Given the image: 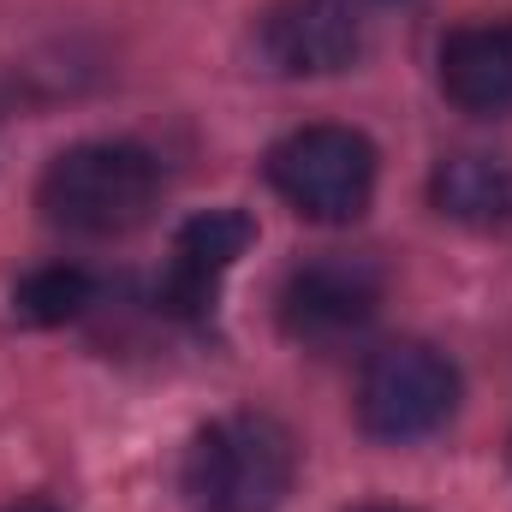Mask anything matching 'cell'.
Here are the masks:
<instances>
[{
    "label": "cell",
    "instance_id": "6da1fadb",
    "mask_svg": "<svg viewBox=\"0 0 512 512\" xmlns=\"http://www.w3.org/2000/svg\"><path fill=\"white\" fill-rule=\"evenodd\" d=\"M298 477L292 429L268 411H233L197 429L185 453L191 512H280Z\"/></svg>",
    "mask_w": 512,
    "mask_h": 512
},
{
    "label": "cell",
    "instance_id": "7a4b0ae2",
    "mask_svg": "<svg viewBox=\"0 0 512 512\" xmlns=\"http://www.w3.org/2000/svg\"><path fill=\"white\" fill-rule=\"evenodd\" d=\"M161 197V167L137 143H78L48 161L36 185V209L84 239H114L149 221Z\"/></svg>",
    "mask_w": 512,
    "mask_h": 512
},
{
    "label": "cell",
    "instance_id": "3957f363",
    "mask_svg": "<svg viewBox=\"0 0 512 512\" xmlns=\"http://www.w3.org/2000/svg\"><path fill=\"white\" fill-rule=\"evenodd\" d=\"M268 185L304 221H358L376 197V143L352 126H304L268 149Z\"/></svg>",
    "mask_w": 512,
    "mask_h": 512
},
{
    "label": "cell",
    "instance_id": "277c9868",
    "mask_svg": "<svg viewBox=\"0 0 512 512\" xmlns=\"http://www.w3.org/2000/svg\"><path fill=\"white\" fill-rule=\"evenodd\" d=\"M453 405H459V370L423 340L382 346L358 376V423L376 441H423L453 417Z\"/></svg>",
    "mask_w": 512,
    "mask_h": 512
},
{
    "label": "cell",
    "instance_id": "5b68a950",
    "mask_svg": "<svg viewBox=\"0 0 512 512\" xmlns=\"http://www.w3.org/2000/svg\"><path fill=\"white\" fill-rule=\"evenodd\" d=\"M382 304V274L364 256H316L286 274L280 286V322L292 340H346L358 334Z\"/></svg>",
    "mask_w": 512,
    "mask_h": 512
},
{
    "label": "cell",
    "instance_id": "8992f818",
    "mask_svg": "<svg viewBox=\"0 0 512 512\" xmlns=\"http://www.w3.org/2000/svg\"><path fill=\"white\" fill-rule=\"evenodd\" d=\"M256 245V221L245 209H209V215H191L179 233H173V256L161 268V286H155V304L167 316H185V322H203L221 280L233 274V262Z\"/></svg>",
    "mask_w": 512,
    "mask_h": 512
},
{
    "label": "cell",
    "instance_id": "52a82bcc",
    "mask_svg": "<svg viewBox=\"0 0 512 512\" xmlns=\"http://www.w3.org/2000/svg\"><path fill=\"white\" fill-rule=\"evenodd\" d=\"M358 48H364V30L346 0H280L262 18V60L286 78L346 72Z\"/></svg>",
    "mask_w": 512,
    "mask_h": 512
},
{
    "label": "cell",
    "instance_id": "ba28073f",
    "mask_svg": "<svg viewBox=\"0 0 512 512\" xmlns=\"http://www.w3.org/2000/svg\"><path fill=\"white\" fill-rule=\"evenodd\" d=\"M441 90L477 120L512 114V18L459 24L441 42Z\"/></svg>",
    "mask_w": 512,
    "mask_h": 512
},
{
    "label": "cell",
    "instance_id": "9c48e42d",
    "mask_svg": "<svg viewBox=\"0 0 512 512\" xmlns=\"http://www.w3.org/2000/svg\"><path fill=\"white\" fill-rule=\"evenodd\" d=\"M435 209L465 227H512V167L495 155H453L429 179Z\"/></svg>",
    "mask_w": 512,
    "mask_h": 512
},
{
    "label": "cell",
    "instance_id": "30bf717a",
    "mask_svg": "<svg viewBox=\"0 0 512 512\" xmlns=\"http://www.w3.org/2000/svg\"><path fill=\"white\" fill-rule=\"evenodd\" d=\"M96 298V280L72 262H48V268H30L18 286H12V316L30 322V328H60L72 316H84Z\"/></svg>",
    "mask_w": 512,
    "mask_h": 512
},
{
    "label": "cell",
    "instance_id": "8fae6325",
    "mask_svg": "<svg viewBox=\"0 0 512 512\" xmlns=\"http://www.w3.org/2000/svg\"><path fill=\"white\" fill-rule=\"evenodd\" d=\"M0 512H54L48 501H12V507H0Z\"/></svg>",
    "mask_w": 512,
    "mask_h": 512
},
{
    "label": "cell",
    "instance_id": "7c38bea8",
    "mask_svg": "<svg viewBox=\"0 0 512 512\" xmlns=\"http://www.w3.org/2000/svg\"><path fill=\"white\" fill-rule=\"evenodd\" d=\"M358 512H405V507H358Z\"/></svg>",
    "mask_w": 512,
    "mask_h": 512
}]
</instances>
